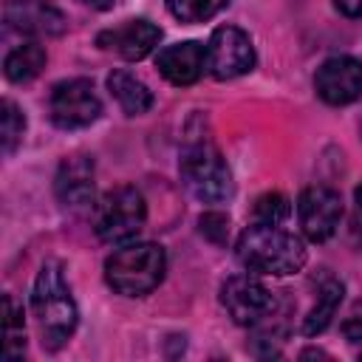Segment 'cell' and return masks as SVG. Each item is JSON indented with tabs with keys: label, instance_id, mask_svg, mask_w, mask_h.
<instances>
[{
	"label": "cell",
	"instance_id": "obj_24",
	"mask_svg": "<svg viewBox=\"0 0 362 362\" xmlns=\"http://www.w3.org/2000/svg\"><path fill=\"white\" fill-rule=\"evenodd\" d=\"M334 6L345 17H362V0H334Z\"/></svg>",
	"mask_w": 362,
	"mask_h": 362
},
{
	"label": "cell",
	"instance_id": "obj_19",
	"mask_svg": "<svg viewBox=\"0 0 362 362\" xmlns=\"http://www.w3.org/2000/svg\"><path fill=\"white\" fill-rule=\"evenodd\" d=\"M229 0H167V8L181 23H204L226 8Z\"/></svg>",
	"mask_w": 362,
	"mask_h": 362
},
{
	"label": "cell",
	"instance_id": "obj_11",
	"mask_svg": "<svg viewBox=\"0 0 362 362\" xmlns=\"http://www.w3.org/2000/svg\"><path fill=\"white\" fill-rule=\"evenodd\" d=\"M3 20L11 31L28 37H59L65 31V14L48 0H6Z\"/></svg>",
	"mask_w": 362,
	"mask_h": 362
},
{
	"label": "cell",
	"instance_id": "obj_18",
	"mask_svg": "<svg viewBox=\"0 0 362 362\" xmlns=\"http://www.w3.org/2000/svg\"><path fill=\"white\" fill-rule=\"evenodd\" d=\"M25 351V325L23 308L14 303L11 294H3V356L17 359Z\"/></svg>",
	"mask_w": 362,
	"mask_h": 362
},
{
	"label": "cell",
	"instance_id": "obj_4",
	"mask_svg": "<svg viewBox=\"0 0 362 362\" xmlns=\"http://www.w3.org/2000/svg\"><path fill=\"white\" fill-rule=\"evenodd\" d=\"M178 167L187 189L204 204H218L232 192V173L209 139L187 141Z\"/></svg>",
	"mask_w": 362,
	"mask_h": 362
},
{
	"label": "cell",
	"instance_id": "obj_21",
	"mask_svg": "<svg viewBox=\"0 0 362 362\" xmlns=\"http://www.w3.org/2000/svg\"><path fill=\"white\" fill-rule=\"evenodd\" d=\"M23 130H25V119L20 113V107L11 102V99H3L0 105V139H3V153H14L17 141L23 139Z\"/></svg>",
	"mask_w": 362,
	"mask_h": 362
},
{
	"label": "cell",
	"instance_id": "obj_8",
	"mask_svg": "<svg viewBox=\"0 0 362 362\" xmlns=\"http://www.w3.org/2000/svg\"><path fill=\"white\" fill-rule=\"evenodd\" d=\"M221 303L238 325H257L274 311V294L252 274H235L221 288Z\"/></svg>",
	"mask_w": 362,
	"mask_h": 362
},
{
	"label": "cell",
	"instance_id": "obj_7",
	"mask_svg": "<svg viewBox=\"0 0 362 362\" xmlns=\"http://www.w3.org/2000/svg\"><path fill=\"white\" fill-rule=\"evenodd\" d=\"M255 68V45L246 31L221 25L206 42V71L215 79H235Z\"/></svg>",
	"mask_w": 362,
	"mask_h": 362
},
{
	"label": "cell",
	"instance_id": "obj_5",
	"mask_svg": "<svg viewBox=\"0 0 362 362\" xmlns=\"http://www.w3.org/2000/svg\"><path fill=\"white\" fill-rule=\"evenodd\" d=\"M147 221L144 198L136 187H116L99 198L93 206V232L105 243H127L133 240Z\"/></svg>",
	"mask_w": 362,
	"mask_h": 362
},
{
	"label": "cell",
	"instance_id": "obj_1",
	"mask_svg": "<svg viewBox=\"0 0 362 362\" xmlns=\"http://www.w3.org/2000/svg\"><path fill=\"white\" fill-rule=\"evenodd\" d=\"M31 308H34V317L42 334V345L48 351H59L71 339L79 314H76L71 286L57 260H45L40 266V274L34 280Z\"/></svg>",
	"mask_w": 362,
	"mask_h": 362
},
{
	"label": "cell",
	"instance_id": "obj_3",
	"mask_svg": "<svg viewBox=\"0 0 362 362\" xmlns=\"http://www.w3.org/2000/svg\"><path fill=\"white\" fill-rule=\"evenodd\" d=\"M167 272L164 249L156 243H127L105 260V280L124 297L150 294Z\"/></svg>",
	"mask_w": 362,
	"mask_h": 362
},
{
	"label": "cell",
	"instance_id": "obj_14",
	"mask_svg": "<svg viewBox=\"0 0 362 362\" xmlns=\"http://www.w3.org/2000/svg\"><path fill=\"white\" fill-rule=\"evenodd\" d=\"M156 68L173 85H192L201 79V74L206 68V45H201L195 40L173 42V45L158 51Z\"/></svg>",
	"mask_w": 362,
	"mask_h": 362
},
{
	"label": "cell",
	"instance_id": "obj_13",
	"mask_svg": "<svg viewBox=\"0 0 362 362\" xmlns=\"http://www.w3.org/2000/svg\"><path fill=\"white\" fill-rule=\"evenodd\" d=\"M54 189H57V198H59V204L65 209L82 212V209L96 206L93 204V195H96V187H93V161L88 156L65 158L59 164Z\"/></svg>",
	"mask_w": 362,
	"mask_h": 362
},
{
	"label": "cell",
	"instance_id": "obj_25",
	"mask_svg": "<svg viewBox=\"0 0 362 362\" xmlns=\"http://www.w3.org/2000/svg\"><path fill=\"white\" fill-rule=\"evenodd\" d=\"M88 6H93V8H110V3L113 0H85Z\"/></svg>",
	"mask_w": 362,
	"mask_h": 362
},
{
	"label": "cell",
	"instance_id": "obj_10",
	"mask_svg": "<svg viewBox=\"0 0 362 362\" xmlns=\"http://www.w3.org/2000/svg\"><path fill=\"white\" fill-rule=\"evenodd\" d=\"M314 90L328 105H351L362 96V62L354 57H331L317 68Z\"/></svg>",
	"mask_w": 362,
	"mask_h": 362
},
{
	"label": "cell",
	"instance_id": "obj_23",
	"mask_svg": "<svg viewBox=\"0 0 362 362\" xmlns=\"http://www.w3.org/2000/svg\"><path fill=\"white\" fill-rule=\"evenodd\" d=\"M354 235L362 243V184L354 189Z\"/></svg>",
	"mask_w": 362,
	"mask_h": 362
},
{
	"label": "cell",
	"instance_id": "obj_9",
	"mask_svg": "<svg viewBox=\"0 0 362 362\" xmlns=\"http://www.w3.org/2000/svg\"><path fill=\"white\" fill-rule=\"evenodd\" d=\"M297 218H300V226L308 240H314V243L328 240L337 232L339 218H342L339 192L331 187H322V184L305 187L297 201Z\"/></svg>",
	"mask_w": 362,
	"mask_h": 362
},
{
	"label": "cell",
	"instance_id": "obj_2",
	"mask_svg": "<svg viewBox=\"0 0 362 362\" xmlns=\"http://www.w3.org/2000/svg\"><path fill=\"white\" fill-rule=\"evenodd\" d=\"M238 260L249 272L260 274H294L305 266V246L303 240L277 226V223H255L243 229L238 238Z\"/></svg>",
	"mask_w": 362,
	"mask_h": 362
},
{
	"label": "cell",
	"instance_id": "obj_6",
	"mask_svg": "<svg viewBox=\"0 0 362 362\" xmlns=\"http://www.w3.org/2000/svg\"><path fill=\"white\" fill-rule=\"evenodd\" d=\"M51 122L62 130H79L88 127L99 119L102 102L88 79H65L54 85L51 99H48Z\"/></svg>",
	"mask_w": 362,
	"mask_h": 362
},
{
	"label": "cell",
	"instance_id": "obj_12",
	"mask_svg": "<svg viewBox=\"0 0 362 362\" xmlns=\"http://www.w3.org/2000/svg\"><path fill=\"white\" fill-rule=\"evenodd\" d=\"M158 40H161V28L153 25L150 20H127L122 25L105 28L96 37V45L102 51L119 54L127 62H136V59H144L158 45Z\"/></svg>",
	"mask_w": 362,
	"mask_h": 362
},
{
	"label": "cell",
	"instance_id": "obj_20",
	"mask_svg": "<svg viewBox=\"0 0 362 362\" xmlns=\"http://www.w3.org/2000/svg\"><path fill=\"white\" fill-rule=\"evenodd\" d=\"M291 215V204L286 195L280 192H266L255 201V209H252V221L255 223H277L283 226Z\"/></svg>",
	"mask_w": 362,
	"mask_h": 362
},
{
	"label": "cell",
	"instance_id": "obj_15",
	"mask_svg": "<svg viewBox=\"0 0 362 362\" xmlns=\"http://www.w3.org/2000/svg\"><path fill=\"white\" fill-rule=\"evenodd\" d=\"M107 90H110V96L122 105V110H124L127 116H141V113H147L150 105H153L150 88H147L141 79H136L133 74H127V71H113V74L107 76Z\"/></svg>",
	"mask_w": 362,
	"mask_h": 362
},
{
	"label": "cell",
	"instance_id": "obj_16",
	"mask_svg": "<svg viewBox=\"0 0 362 362\" xmlns=\"http://www.w3.org/2000/svg\"><path fill=\"white\" fill-rule=\"evenodd\" d=\"M42 68H45V48H42L37 40H28V42L11 48V51L6 54V59H3V74H6V79H8V82H17V85L34 79Z\"/></svg>",
	"mask_w": 362,
	"mask_h": 362
},
{
	"label": "cell",
	"instance_id": "obj_17",
	"mask_svg": "<svg viewBox=\"0 0 362 362\" xmlns=\"http://www.w3.org/2000/svg\"><path fill=\"white\" fill-rule=\"evenodd\" d=\"M339 303H342V283L328 277V280L320 286L317 303L311 305V311H308V314H305V320H303V334H308V337L322 334V331L328 328V322L334 320V314H337Z\"/></svg>",
	"mask_w": 362,
	"mask_h": 362
},
{
	"label": "cell",
	"instance_id": "obj_22",
	"mask_svg": "<svg viewBox=\"0 0 362 362\" xmlns=\"http://www.w3.org/2000/svg\"><path fill=\"white\" fill-rule=\"evenodd\" d=\"M201 232H204L209 240L221 243V240H226L229 218H226V215H221V212H206V215L201 218Z\"/></svg>",
	"mask_w": 362,
	"mask_h": 362
}]
</instances>
